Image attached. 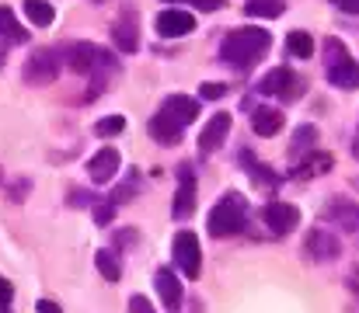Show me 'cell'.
Masks as SVG:
<instances>
[{
    "label": "cell",
    "mask_w": 359,
    "mask_h": 313,
    "mask_svg": "<svg viewBox=\"0 0 359 313\" xmlns=\"http://www.w3.org/2000/svg\"><path fill=\"white\" fill-rule=\"evenodd\" d=\"M251 18H279L283 14V4L279 0H248V7H244Z\"/></svg>",
    "instance_id": "d4e9b609"
},
{
    "label": "cell",
    "mask_w": 359,
    "mask_h": 313,
    "mask_svg": "<svg viewBox=\"0 0 359 313\" xmlns=\"http://www.w3.org/2000/svg\"><path fill=\"white\" fill-rule=\"evenodd\" d=\"M353 153H356V160H359V136H356V146H353Z\"/></svg>",
    "instance_id": "836d02e7"
},
{
    "label": "cell",
    "mask_w": 359,
    "mask_h": 313,
    "mask_svg": "<svg viewBox=\"0 0 359 313\" xmlns=\"http://www.w3.org/2000/svg\"><path fill=\"white\" fill-rule=\"evenodd\" d=\"M269 46H272V35H269L265 28H234V32L224 39L220 56H224V63H231V67H238V70H248L258 56L269 53Z\"/></svg>",
    "instance_id": "6da1fadb"
},
{
    "label": "cell",
    "mask_w": 359,
    "mask_h": 313,
    "mask_svg": "<svg viewBox=\"0 0 359 313\" xmlns=\"http://www.w3.org/2000/svg\"><path fill=\"white\" fill-rule=\"evenodd\" d=\"M244 212H248L244 199H241L238 192H227V195L213 206V212H210V233H213V237H231V233H238L241 226H244Z\"/></svg>",
    "instance_id": "7a4b0ae2"
},
{
    "label": "cell",
    "mask_w": 359,
    "mask_h": 313,
    "mask_svg": "<svg viewBox=\"0 0 359 313\" xmlns=\"http://www.w3.org/2000/svg\"><path fill=\"white\" fill-rule=\"evenodd\" d=\"M21 11H25V18H28L32 25H39V28H49L53 18H56V11L49 7V0H25Z\"/></svg>",
    "instance_id": "ac0fdd59"
},
{
    "label": "cell",
    "mask_w": 359,
    "mask_h": 313,
    "mask_svg": "<svg viewBox=\"0 0 359 313\" xmlns=\"http://www.w3.org/2000/svg\"><path fill=\"white\" fill-rule=\"evenodd\" d=\"M192 209H196V178H192L189 164H182L178 167V192H175L171 216L175 219H185V216H192Z\"/></svg>",
    "instance_id": "ba28073f"
},
{
    "label": "cell",
    "mask_w": 359,
    "mask_h": 313,
    "mask_svg": "<svg viewBox=\"0 0 359 313\" xmlns=\"http://www.w3.org/2000/svg\"><path fill=\"white\" fill-rule=\"evenodd\" d=\"M314 143H318V129H314V125H300L297 136H293V157H297V153H311Z\"/></svg>",
    "instance_id": "603a6c76"
},
{
    "label": "cell",
    "mask_w": 359,
    "mask_h": 313,
    "mask_svg": "<svg viewBox=\"0 0 359 313\" xmlns=\"http://www.w3.org/2000/svg\"><path fill=\"white\" fill-rule=\"evenodd\" d=\"M325 216H328V219H342L346 226H356L359 223V209L346 206V202H335L332 209H325Z\"/></svg>",
    "instance_id": "484cf974"
},
{
    "label": "cell",
    "mask_w": 359,
    "mask_h": 313,
    "mask_svg": "<svg viewBox=\"0 0 359 313\" xmlns=\"http://www.w3.org/2000/svg\"><path fill=\"white\" fill-rule=\"evenodd\" d=\"M307 251H311L314 261H335V258L342 254V240H339L332 230H311Z\"/></svg>",
    "instance_id": "8fae6325"
},
{
    "label": "cell",
    "mask_w": 359,
    "mask_h": 313,
    "mask_svg": "<svg viewBox=\"0 0 359 313\" xmlns=\"http://www.w3.org/2000/svg\"><path fill=\"white\" fill-rule=\"evenodd\" d=\"M95 265H98V272H102L109 282H119L122 279V265H119V258H116V251H98Z\"/></svg>",
    "instance_id": "ffe728a7"
},
{
    "label": "cell",
    "mask_w": 359,
    "mask_h": 313,
    "mask_svg": "<svg viewBox=\"0 0 359 313\" xmlns=\"http://www.w3.org/2000/svg\"><path fill=\"white\" fill-rule=\"evenodd\" d=\"M122 129H126V118H122V115H109V118H102V122L95 125L98 136H119Z\"/></svg>",
    "instance_id": "4316f807"
},
{
    "label": "cell",
    "mask_w": 359,
    "mask_h": 313,
    "mask_svg": "<svg viewBox=\"0 0 359 313\" xmlns=\"http://www.w3.org/2000/svg\"><path fill=\"white\" fill-rule=\"evenodd\" d=\"M88 174H91V181H95V185H105V181H112V178L119 174V150H116V146H105V150H98V153L88 160Z\"/></svg>",
    "instance_id": "30bf717a"
},
{
    "label": "cell",
    "mask_w": 359,
    "mask_h": 313,
    "mask_svg": "<svg viewBox=\"0 0 359 313\" xmlns=\"http://www.w3.org/2000/svg\"><path fill=\"white\" fill-rule=\"evenodd\" d=\"M56 56L49 53V49H39V53H32V60H28V67H25V77L32 81V84H49V81H56Z\"/></svg>",
    "instance_id": "4fadbf2b"
},
{
    "label": "cell",
    "mask_w": 359,
    "mask_h": 313,
    "mask_svg": "<svg viewBox=\"0 0 359 313\" xmlns=\"http://www.w3.org/2000/svg\"><path fill=\"white\" fill-rule=\"evenodd\" d=\"M168 4H182V0H168Z\"/></svg>",
    "instance_id": "d590c367"
},
{
    "label": "cell",
    "mask_w": 359,
    "mask_h": 313,
    "mask_svg": "<svg viewBox=\"0 0 359 313\" xmlns=\"http://www.w3.org/2000/svg\"><path fill=\"white\" fill-rule=\"evenodd\" d=\"M192 4H199L203 11H220V7H227L224 0H192Z\"/></svg>",
    "instance_id": "1f68e13d"
},
{
    "label": "cell",
    "mask_w": 359,
    "mask_h": 313,
    "mask_svg": "<svg viewBox=\"0 0 359 313\" xmlns=\"http://www.w3.org/2000/svg\"><path fill=\"white\" fill-rule=\"evenodd\" d=\"M0 35H4V46H21L28 39V32L18 25V18H14L11 7H0Z\"/></svg>",
    "instance_id": "9a60e30c"
},
{
    "label": "cell",
    "mask_w": 359,
    "mask_h": 313,
    "mask_svg": "<svg viewBox=\"0 0 359 313\" xmlns=\"http://www.w3.org/2000/svg\"><path fill=\"white\" fill-rule=\"evenodd\" d=\"M147 129H150V136H154V139H161V143H178V139H182V129H178L164 111H157V115L150 118V125H147Z\"/></svg>",
    "instance_id": "e0dca14e"
},
{
    "label": "cell",
    "mask_w": 359,
    "mask_h": 313,
    "mask_svg": "<svg viewBox=\"0 0 359 313\" xmlns=\"http://www.w3.org/2000/svg\"><path fill=\"white\" fill-rule=\"evenodd\" d=\"M258 91H262V95H276V98H297V91H304V84L297 81V74H293V70L276 67L272 74H265V77H262Z\"/></svg>",
    "instance_id": "5b68a950"
},
{
    "label": "cell",
    "mask_w": 359,
    "mask_h": 313,
    "mask_svg": "<svg viewBox=\"0 0 359 313\" xmlns=\"http://www.w3.org/2000/svg\"><path fill=\"white\" fill-rule=\"evenodd\" d=\"M171 254H175V265H178V272H182L185 279H199V268H203V251H199V237H196L192 230H182V233L175 237Z\"/></svg>",
    "instance_id": "3957f363"
},
{
    "label": "cell",
    "mask_w": 359,
    "mask_h": 313,
    "mask_svg": "<svg viewBox=\"0 0 359 313\" xmlns=\"http://www.w3.org/2000/svg\"><path fill=\"white\" fill-rule=\"evenodd\" d=\"M11 300H14V289L7 279H0V313H11Z\"/></svg>",
    "instance_id": "83f0119b"
},
{
    "label": "cell",
    "mask_w": 359,
    "mask_h": 313,
    "mask_svg": "<svg viewBox=\"0 0 359 313\" xmlns=\"http://www.w3.org/2000/svg\"><path fill=\"white\" fill-rule=\"evenodd\" d=\"M262 219H265V226H269L272 233L286 237L290 230H297V223H300V209L290 206V202H269L265 212H262Z\"/></svg>",
    "instance_id": "8992f818"
},
{
    "label": "cell",
    "mask_w": 359,
    "mask_h": 313,
    "mask_svg": "<svg viewBox=\"0 0 359 313\" xmlns=\"http://www.w3.org/2000/svg\"><path fill=\"white\" fill-rule=\"evenodd\" d=\"M227 132H231V115H227V111H217V115L206 122L203 136H199V153L210 157L213 150H220L224 139H227Z\"/></svg>",
    "instance_id": "9c48e42d"
},
{
    "label": "cell",
    "mask_w": 359,
    "mask_h": 313,
    "mask_svg": "<svg viewBox=\"0 0 359 313\" xmlns=\"http://www.w3.org/2000/svg\"><path fill=\"white\" fill-rule=\"evenodd\" d=\"M199 91H203V98H206V102H217V98H224V95H227V88H224V84H213V81H210V84H203Z\"/></svg>",
    "instance_id": "f1b7e54d"
},
{
    "label": "cell",
    "mask_w": 359,
    "mask_h": 313,
    "mask_svg": "<svg viewBox=\"0 0 359 313\" xmlns=\"http://www.w3.org/2000/svg\"><path fill=\"white\" fill-rule=\"evenodd\" d=\"M112 39H116V46H119L122 53H136L140 39H136V21H133L129 14L116 21V28H112Z\"/></svg>",
    "instance_id": "2e32d148"
},
{
    "label": "cell",
    "mask_w": 359,
    "mask_h": 313,
    "mask_svg": "<svg viewBox=\"0 0 359 313\" xmlns=\"http://www.w3.org/2000/svg\"><path fill=\"white\" fill-rule=\"evenodd\" d=\"M325 63H328V70H335V67L353 63V56H349V49H346L339 39H328V46H325Z\"/></svg>",
    "instance_id": "7402d4cb"
},
{
    "label": "cell",
    "mask_w": 359,
    "mask_h": 313,
    "mask_svg": "<svg viewBox=\"0 0 359 313\" xmlns=\"http://www.w3.org/2000/svg\"><path fill=\"white\" fill-rule=\"evenodd\" d=\"M335 4H342V7H346V4H353V0H335Z\"/></svg>",
    "instance_id": "e575fe53"
},
{
    "label": "cell",
    "mask_w": 359,
    "mask_h": 313,
    "mask_svg": "<svg viewBox=\"0 0 359 313\" xmlns=\"http://www.w3.org/2000/svg\"><path fill=\"white\" fill-rule=\"evenodd\" d=\"M39 313H63V310H60L53 300H39Z\"/></svg>",
    "instance_id": "d6a6232c"
},
{
    "label": "cell",
    "mask_w": 359,
    "mask_h": 313,
    "mask_svg": "<svg viewBox=\"0 0 359 313\" xmlns=\"http://www.w3.org/2000/svg\"><path fill=\"white\" fill-rule=\"evenodd\" d=\"M129 313H157V310H154V303L147 296H133L129 300Z\"/></svg>",
    "instance_id": "f546056e"
},
{
    "label": "cell",
    "mask_w": 359,
    "mask_h": 313,
    "mask_svg": "<svg viewBox=\"0 0 359 313\" xmlns=\"http://www.w3.org/2000/svg\"><path fill=\"white\" fill-rule=\"evenodd\" d=\"M154 286H157V293H161V300H164V310L168 313H178L182 310V282H178V275L171 272V268H161L157 275H154Z\"/></svg>",
    "instance_id": "7c38bea8"
},
{
    "label": "cell",
    "mask_w": 359,
    "mask_h": 313,
    "mask_svg": "<svg viewBox=\"0 0 359 313\" xmlns=\"http://www.w3.org/2000/svg\"><path fill=\"white\" fill-rule=\"evenodd\" d=\"M154 28H157V35H164V39H182V35H189V32L196 28V18H192L189 11H182V7H168V11L157 14Z\"/></svg>",
    "instance_id": "277c9868"
},
{
    "label": "cell",
    "mask_w": 359,
    "mask_h": 313,
    "mask_svg": "<svg viewBox=\"0 0 359 313\" xmlns=\"http://www.w3.org/2000/svg\"><path fill=\"white\" fill-rule=\"evenodd\" d=\"M332 167V153H314L311 160H304L300 167H297V174L300 178H314V174H321V171H328Z\"/></svg>",
    "instance_id": "cb8c5ba5"
},
{
    "label": "cell",
    "mask_w": 359,
    "mask_h": 313,
    "mask_svg": "<svg viewBox=\"0 0 359 313\" xmlns=\"http://www.w3.org/2000/svg\"><path fill=\"white\" fill-rule=\"evenodd\" d=\"M328 81L335 88H359V63H346V67L328 70Z\"/></svg>",
    "instance_id": "d6986e66"
},
{
    "label": "cell",
    "mask_w": 359,
    "mask_h": 313,
    "mask_svg": "<svg viewBox=\"0 0 359 313\" xmlns=\"http://www.w3.org/2000/svg\"><path fill=\"white\" fill-rule=\"evenodd\" d=\"M251 129L258 132V136H276L279 129H283V111L279 108H255V115H251Z\"/></svg>",
    "instance_id": "5bb4252c"
},
{
    "label": "cell",
    "mask_w": 359,
    "mask_h": 313,
    "mask_svg": "<svg viewBox=\"0 0 359 313\" xmlns=\"http://www.w3.org/2000/svg\"><path fill=\"white\" fill-rule=\"evenodd\" d=\"M286 49H290V56H300V60H307V56L314 53V39H311L307 32H290V39H286Z\"/></svg>",
    "instance_id": "44dd1931"
},
{
    "label": "cell",
    "mask_w": 359,
    "mask_h": 313,
    "mask_svg": "<svg viewBox=\"0 0 359 313\" xmlns=\"http://www.w3.org/2000/svg\"><path fill=\"white\" fill-rule=\"evenodd\" d=\"M112 216H116V209L112 206H98L95 209V223H102V226H105V223H112Z\"/></svg>",
    "instance_id": "4dcf8cb0"
},
{
    "label": "cell",
    "mask_w": 359,
    "mask_h": 313,
    "mask_svg": "<svg viewBox=\"0 0 359 313\" xmlns=\"http://www.w3.org/2000/svg\"><path fill=\"white\" fill-rule=\"evenodd\" d=\"M161 111H164L178 129H185V125H192V122L199 118V102L189 98V95H168L164 104H161Z\"/></svg>",
    "instance_id": "52a82bcc"
}]
</instances>
